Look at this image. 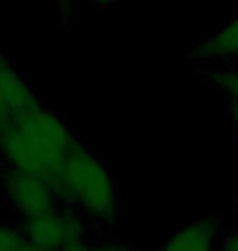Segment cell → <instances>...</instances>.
Listing matches in <instances>:
<instances>
[{"label": "cell", "instance_id": "obj_1", "mask_svg": "<svg viewBox=\"0 0 238 251\" xmlns=\"http://www.w3.org/2000/svg\"><path fill=\"white\" fill-rule=\"evenodd\" d=\"M77 142L79 137L67 123L39 103L5 123L0 163L43 176L54 188L70 150Z\"/></svg>", "mask_w": 238, "mask_h": 251}, {"label": "cell", "instance_id": "obj_2", "mask_svg": "<svg viewBox=\"0 0 238 251\" xmlns=\"http://www.w3.org/2000/svg\"><path fill=\"white\" fill-rule=\"evenodd\" d=\"M59 202L69 205L96 228L118 224L119 199L108 168L82 140L74 145L54 186Z\"/></svg>", "mask_w": 238, "mask_h": 251}, {"label": "cell", "instance_id": "obj_3", "mask_svg": "<svg viewBox=\"0 0 238 251\" xmlns=\"http://www.w3.org/2000/svg\"><path fill=\"white\" fill-rule=\"evenodd\" d=\"M20 225L31 251H83L92 247L87 238V220L69 205L60 204L49 212L23 219Z\"/></svg>", "mask_w": 238, "mask_h": 251}, {"label": "cell", "instance_id": "obj_4", "mask_svg": "<svg viewBox=\"0 0 238 251\" xmlns=\"http://www.w3.org/2000/svg\"><path fill=\"white\" fill-rule=\"evenodd\" d=\"M0 188L22 219L36 217L60 205L48 179L0 163Z\"/></svg>", "mask_w": 238, "mask_h": 251}, {"label": "cell", "instance_id": "obj_5", "mask_svg": "<svg viewBox=\"0 0 238 251\" xmlns=\"http://www.w3.org/2000/svg\"><path fill=\"white\" fill-rule=\"evenodd\" d=\"M219 230L220 220L214 215L194 220L166 238L160 248L165 251H207L214 247Z\"/></svg>", "mask_w": 238, "mask_h": 251}, {"label": "cell", "instance_id": "obj_6", "mask_svg": "<svg viewBox=\"0 0 238 251\" xmlns=\"http://www.w3.org/2000/svg\"><path fill=\"white\" fill-rule=\"evenodd\" d=\"M0 92L8 104L12 116L28 111L41 103L2 49H0Z\"/></svg>", "mask_w": 238, "mask_h": 251}, {"label": "cell", "instance_id": "obj_7", "mask_svg": "<svg viewBox=\"0 0 238 251\" xmlns=\"http://www.w3.org/2000/svg\"><path fill=\"white\" fill-rule=\"evenodd\" d=\"M186 57L192 61H225L238 57V17L227 23L219 33L192 48Z\"/></svg>", "mask_w": 238, "mask_h": 251}, {"label": "cell", "instance_id": "obj_8", "mask_svg": "<svg viewBox=\"0 0 238 251\" xmlns=\"http://www.w3.org/2000/svg\"><path fill=\"white\" fill-rule=\"evenodd\" d=\"M204 80L212 85L215 90H219L229 98H234L238 101V72L237 70H207L204 72Z\"/></svg>", "mask_w": 238, "mask_h": 251}, {"label": "cell", "instance_id": "obj_9", "mask_svg": "<svg viewBox=\"0 0 238 251\" xmlns=\"http://www.w3.org/2000/svg\"><path fill=\"white\" fill-rule=\"evenodd\" d=\"M28 250L29 245L26 242V238H25L22 225L0 224V251H28Z\"/></svg>", "mask_w": 238, "mask_h": 251}, {"label": "cell", "instance_id": "obj_10", "mask_svg": "<svg viewBox=\"0 0 238 251\" xmlns=\"http://www.w3.org/2000/svg\"><path fill=\"white\" fill-rule=\"evenodd\" d=\"M54 3H55V10H57L60 22H62L64 26H69L74 17L75 0H54Z\"/></svg>", "mask_w": 238, "mask_h": 251}, {"label": "cell", "instance_id": "obj_11", "mask_svg": "<svg viewBox=\"0 0 238 251\" xmlns=\"http://www.w3.org/2000/svg\"><path fill=\"white\" fill-rule=\"evenodd\" d=\"M222 245L227 251H238V232L225 233L222 238Z\"/></svg>", "mask_w": 238, "mask_h": 251}, {"label": "cell", "instance_id": "obj_12", "mask_svg": "<svg viewBox=\"0 0 238 251\" xmlns=\"http://www.w3.org/2000/svg\"><path fill=\"white\" fill-rule=\"evenodd\" d=\"M225 101H227V109H229V114H230L232 121H234L237 135H238V101H235L234 98H229V97H225Z\"/></svg>", "mask_w": 238, "mask_h": 251}, {"label": "cell", "instance_id": "obj_13", "mask_svg": "<svg viewBox=\"0 0 238 251\" xmlns=\"http://www.w3.org/2000/svg\"><path fill=\"white\" fill-rule=\"evenodd\" d=\"M10 118H12V113H10L8 104H7V101H5V98H3L2 92H0V121H2V123H7Z\"/></svg>", "mask_w": 238, "mask_h": 251}, {"label": "cell", "instance_id": "obj_14", "mask_svg": "<svg viewBox=\"0 0 238 251\" xmlns=\"http://www.w3.org/2000/svg\"><path fill=\"white\" fill-rule=\"evenodd\" d=\"M118 2H124V0H93L96 7H109V5H114Z\"/></svg>", "mask_w": 238, "mask_h": 251}, {"label": "cell", "instance_id": "obj_15", "mask_svg": "<svg viewBox=\"0 0 238 251\" xmlns=\"http://www.w3.org/2000/svg\"><path fill=\"white\" fill-rule=\"evenodd\" d=\"M3 126H5V123H2V121H0V142H2V134H3Z\"/></svg>", "mask_w": 238, "mask_h": 251}, {"label": "cell", "instance_id": "obj_16", "mask_svg": "<svg viewBox=\"0 0 238 251\" xmlns=\"http://www.w3.org/2000/svg\"><path fill=\"white\" fill-rule=\"evenodd\" d=\"M237 204H238V196H237Z\"/></svg>", "mask_w": 238, "mask_h": 251}]
</instances>
